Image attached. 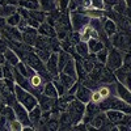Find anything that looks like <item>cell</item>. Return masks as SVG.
I'll list each match as a JSON object with an SVG mask.
<instances>
[{"label": "cell", "instance_id": "obj_33", "mask_svg": "<svg viewBox=\"0 0 131 131\" xmlns=\"http://www.w3.org/2000/svg\"><path fill=\"white\" fill-rule=\"evenodd\" d=\"M2 114L7 118V121H8V122H10V121H13V119H16V115H15V112H13V107L10 106V105H4Z\"/></svg>", "mask_w": 131, "mask_h": 131}, {"label": "cell", "instance_id": "obj_11", "mask_svg": "<svg viewBox=\"0 0 131 131\" xmlns=\"http://www.w3.org/2000/svg\"><path fill=\"white\" fill-rule=\"evenodd\" d=\"M91 93H92V91L88 88V86L83 85V84L79 81L78 89H76V92H75V94H73V96H75L76 100L81 101L83 104H88V102L91 101Z\"/></svg>", "mask_w": 131, "mask_h": 131}, {"label": "cell", "instance_id": "obj_7", "mask_svg": "<svg viewBox=\"0 0 131 131\" xmlns=\"http://www.w3.org/2000/svg\"><path fill=\"white\" fill-rule=\"evenodd\" d=\"M13 107V112H15V115H16V119L23 125V126H31L30 121H29V115H28V110L21 105L20 102L15 101L12 105H10Z\"/></svg>", "mask_w": 131, "mask_h": 131}, {"label": "cell", "instance_id": "obj_41", "mask_svg": "<svg viewBox=\"0 0 131 131\" xmlns=\"http://www.w3.org/2000/svg\"><path fill=\"white\" fill-rule=\"evenodd\" d=\"M7 23H5V17H0V30H3L5 28Z\"/></svg>", "mask_w": 131, "mask_h": 131}, {"label": "cell", "instance_id": "obj_34", "mask_svg": "<svg viewBox=\"0 0 131 131\" xmlns=\"http://www.w3.org/2000/svg\"><path fill=\"white\" fill-rule=\"evenodd\" d=\"M20 20H21L20 13L18 12H15V13H12L10 16L5 17V23H7V25H10V26H17L18 23H20Z\"/></svg>", "mask_w": 131, "mask_h": 131}, {"label": "cell", "instance_id": "obj_48", "mask_svg": "<svg viewBox=\"0 0 131 131\" xmlns=\"http://www.w3.org/2000/svg\"><path fill=\"white\" fill-rule=\"evenodd\" d=\"M0 38H2V33H0Z\"/></svg>", "mask_w": 131, "mask_h": 131}, {"label": "cell", "instance_id": "obj_38", "mask_svg": "<svg viewBox=\"0 0 131 131\" xmlns=\"http://www.w3.org/2000/svg\"><path fill=\"white\" fill-rule=\"evenodd\" d=\"M91 8L105 9V2L104 0H91Z\"/></svg>", "mask_w": 131, "mask_h": 131}, {"label": "cell", "instance_id": "obj_21", "mask_svg": "<svg viewBox=\"0 0 131 131\" xmlns=\"http://www.w3.org/2000/svg\"><path fill=\"white\" fill-rule=\"evenodd\" d=\"M41 93L45 94V96H49V97H52V98H58L59 97L58 96V92H57L55 86H54V84H52L51 80H49V81H46L45 84H43Z\"/></svg>", "mask_w": 131, "mask_h": 131}, {"label": "cell", "instance_id": "obj_24", "mask_svg": "<svg viewBox=\"0 0 131 131\" xmlns=\"http://www.w3.org/2000/svg\"><path fill=\"white\" fill-rule=\"evenodd\" d=\"M62 72H64L66 75L71 76V78L78 80V75H76V66H75V59L72 57V59H70L67 63L64 64V67L62 68Z\"/></svg>", "mask_w": 131, "mask_h": 131}, {"label": "cell", "instance_id": "obj_32", "mask_svg": "<svg viewBox=\"0 0 131 131\" xmlns=\"http://www.w3.org/2000/svg\"><path fill=\"white\" fill-rule=\"evenodd\" d=\"M39 8L45 12H50V10L57 8V2L55 0H38Z\"/></svg>", "mask_w": 131, "mask_h": 131}, {"label": "cell", "instance_id": "obj_22", "mask_svg": "<svg viewBox=\"0 0 131 131\" xmlns=\"http://www.w3.org/2000/svg\"><path fill=\"white\" fill-rule=\"evenodd\" d=\"M75 47V52L78 54L79 57H81V58H88L89 57V49H88V45H86V42H84V41H79L76 45L73 46Z\"/></svg>", "mask_w": 131, "mask_h": 131}, {"label": "cell", "instance_id": "obj_17", "mask_svg": "<svg viewBox=\"0 0 131 131\" xmlns=\"http://www.w3.org/2000/svg\"><path fill=\"white\" fill-rule=\"evenodd\" d=\"M79 36H80V41L86 42V41L91 39V38H96V39H98V31L94 30V29L88 24V25H85V26L79 31Z\"/></svg>", "mask_w": 131, "mask_h": 131}, {"label": "cell", "instance_id": "obj_47", "mask_svg": "<svg viewBox=\"0 0 131 131\" xmlns=\"http://www.w3.org/2000/svg\"><path fill=\"white\" fill-rule=\"evenodd\" d=\"M17 2H18V0H13V3H15V4H17Z\"/></svg>", "mask_w": 131, "mask_h": 131}, {"label": "cell", "instance_id": "obj_15", "mask_svg": "<svg viewBox=\"0 0 131 131\" xmlns=\"http://www.w3.org/2000/svg\"><path fill=\"white\" fill-rule=\"evenodd\" d=\"M79 12H83L85 16H88L89 20L92 18H98L104 20L106 17V10L105 9H97V8H86V9H78Z\"/></svg>", "mask_w": 131, "mask_h": 131}, {"label": "cell", "instance_id": "obj_28", "mask_svg": "<svg viewBox=\"0 0 131 131\" xmlns=\"http://www.w3.org/2000/svg\"><path fill=\"white\" fill-rule=\"evenodd\" d=\"M58 79H59V81H60V84L64 86V88H66V91H67L68 88H70V86L75 83V81H78V80H76V79H73V78H71V76H68V75H66L64 72H59L58 73Z\"/></svg>", "mask_w": 131, "mask_h": 131}, {"label": "cell", "instance_id": "obj_12", "mask_svg": "<svg viewBox=\"0 0 131 131\" xmlns=\"http://www.w3.org/2000/svg\"><path fill=\"white\" fill-rule=\"evenodd\" d=\"M37 100H38V106L41 107L42 112H50L51 109L55 106V104H57V98L45 96V94H42V93L37 97Z\"/></svg>", "mask_w": 131, "mask_h": 131}, {"label": "cell", "instance_id": "obj_37", "mask_svg": "<svg viewBox=\"0 0 131 131\" xmlns=\"http://www.w3.org/2000/svg\"><path fill=\"white\" fill-rule=\"evenodd\" d=\"M8 130H16V131H21L23 130V125H21L17 119H13V121L8 122Z\"/></svg>", "mask_w": 131, "mask_h": 131}, {"label": "cell", "instance_id": "obj_10", "mask_svg": "<svg viewBox=\"0 0 131 131\" xmlns=\"http://www.w3.org/2000/svg\"><path fill=\"white\" fill-rule=\"evenodd\" d=\"M37 36H38L37 29L28 25V28L24 31H21V41H23L24 43H26V45H29V46H34Z\"/></svg>", "mask_w": 131, "mask_h": 131}, {"label": "cell", "instance_id": "obj_18", "mask_svg": "<svg viewBox=\"0 0 131 131\" xmlns=\"http://www.w3.org/2000/svg\"><path fill=\"white\" fill-rule=\"evenodd\" d=\"M28 115H29V121H30L31 126L37 130V126H38V123L41 122V117H42L41 107H39L38 105H36L34 107L30 109V110L28 112Z\"/></svg>", "mask_w": 131, "mask_h": 131}, {"label": "cell", "instance_id": "obj_31", "mask_svg": "<svg viewBox=\"0 0 131 131\" xmlns=\"http://www.w3.org/2000/svg\"><path fill=\"white\" fill-rule=\"evenodd\" d=\"M113 10L114 12H117V13H119V15H128V5L126 4V2L125 0H121V2H117L114 5H113Z\"/></svg>", "mask_w": 131, "mask_h": 131}, {"label": "cell", "instance_id": "obj_23", "mask_svg": "<svg viewBox=\"0 0 131 131\" xmlns=\"http://www.w3.org/2000/svg\"><path fill=\"white\" fill-rule=\"evenodd\" d=\"M3 58H4V62H7V63L10 64V66H16V64L20 62L17 54H16L12 49H9V47L3 52Z\"/></svg>", "mask_w": 131, "mask_h": 131}, {"label": "cell", "instance_id": "obj_45", "mask_svg": "<svg viewBox=\"0 0 131 131\" xmlns=\"http://www.w3.org/2000/svg\"><path fill=\"white\" fill-rule=\"evenodd\" d=\"M76 2H78V3H79V5H80V3L83 2V0H76Z\"/></svg>", "mask_w": 131, "mask_h": 131}, {"label": "cell", "instance_id": "obj_16", "mask_svg": "<svg viewBox=\"0 0 131 131\" xmlns=\"http://www.w3.org/2000/svg\"><path fill=\"white\" fill-rule=\"evenodd\" d=\"M37 31H38V34L41 36H45V37H50V38H55L57 37V30L55 28H54L52 25L47 24L46 21L45 23H41L37 28Z\"/></svg>", "mask_w": 131, "mask_h": 131}, {"label": "cell", "instance_id": "obj_2", "mask_svg": "<svg viewBox=\"0 0 131 131\" xmlns=\"http://www.w3.org/2000/svg\"><path fill=\"white\" fill-rule=\"evenodd\" d=\"M13 93H15V97H16V101L20 102L28 112L30 109L34 107L36 105H38V100L34 94L29 91H26V89H24V88H21V86L16 85V84H15V88H13Z\"/></svg>", "mask_w": 131, "mask_h": 131}, {"label": "cell", "instance_id": "obj_36", "mask_svg": "<svg viewBox=\"0 0 131 131\" xmlns=\"http://www.w3.org/2000/svg\"><path fill=\"white\" fill-rule=\"evenodd\" d=\"M34 52L38 55V58L45 63L47 59H49V57H50V54H51V51H49V50H39V49H34Z\"/></svg>", "mask_w": 131, "mask_h": 131}, {"label": "cell", "instance_id": "obj_26", "mask_svg": "<svg viewBox=\"0 0 131 131\" xmlns=\"http://www.w3.org/2000/svg\"><path fill=\"white\" fill-rule=\"evenodd\" d=\"M86 45H88V49H89V52L91 54H96L97 51H100L101 49L105 47V45L100 41V39H96V38H91L86 41Z\"/></svg>", "mask_w": 131, "mask_h": 131}, {"label": "cell", "instance_id": "obj_4", "mask_svg": "<svg viewBox=\"0 0 131 131\" xmlns=\"http://www.w3.org/2000/svg\"><path fill=\"white\" fill-rule=\"evenodd\" d=\"M109 43L112 45V47H115L118 50H121L123 52H127L130 50V37L128 33L123 30H117L112 37H109Z\"/></svg>", "mask_w": 131, "mask_h": 131}, {"label": "cell", "instance_id": "obj_35", "mask_svg": "<svg viewBox=\"0 0 131 131\" xmlns=\"http://www.w3.org/2000/svg\"><path fill=\"white\" fill-rule=\"evenodd\" d=\"M107 50H109L107 47H104V49H101L100 51H97V52L94 54V57H96V62L105 64V63H106V58H107Z\"/></svg>", "mask_w": 131, "mask_h": 131}, {"label": "cell", "instance_id": "obj_3", "mask_svg": "<svg viewBox=\"0 0 131 131\" xmlns=\"http://www.w3.org/2000/svg\"><path fill=\"white\" fill-rule=\"evenodd\" d=\"M84 110H85V104H83L81 101L73 98V100L67 105V107H66L64 112L67 113V115L71 119L72 125H76V123L81 122L83 115H84Z\"/></svg>", "mask_w": 131, "mask_h": 131}, {"label": "cell", "instance_id": "obj_25", "mask_svg": "<svg viewBox=\"0 0 131 131\" xmlns=\"http://www.w3.org/2000/svg\"><path fill=\"white\" fill-rule=\"evenodd\" d=\"M29 17L31 20H34L36 23L41 24V23H45V21H46V12H45V10H42L41 8L31 9V10H29Z\"/></svg>", "mask_w": 131, "mask_h": 131}, {"label": "cell", "instance_id": "obj_40", "mask_svg": "<svg viewBox=\"0 0 131 131\" xmlns=\"http://www.w3.org/2000/svg\"><path fill=\"white\" fill-rule=\"evenodd\" d=\"M7 49H8V43H7V41L3 39V38H0V54H3Z\"/></svg>", "mask_w": 131, "mask_h": 131}, {"label": "cell", "instance_id": "obj_13", "mask_svg": "<svg viewBox=\"0 0 131 131\" xmlns=\"http://www.w3.org/2000/svg\"><path fill=\"white\" fill-rule=\"evenodd\" d=\"M96 130H104V127L106 125H109L110 122H109V119L105 114V112H98L92 119H91V122H89Z\"/></svg>", "mask_w": 131, "mask_h": 131}, {"label": "cell", "instance_id": "obj_27", "mask_svg": "<svg viewBox=\"0 0 131 131\" xmlns=\"http://www.w3.org/2000/svg\"><path fill=\"white\" fill-rule=\"evenodd\" d=\"M17 4H3L0 5V17H8L17 12Z\"/></svg>", "mask_w": 131, "mask_h": 131}, {"label": "cell", "instance_id": "obj_29", "mask_svg": "<svg viewBox=\"0 0 131 131\" xmlns=\"http://www.w3.org/2000/svg\"><path fill=\"white\" fill-rule=\"evenodd\" d=\"M17 7H21V8H25L28 10H31V9H38L39 8V3H38V0H18Z\"/></svg>", "mask_w": 131, "mask_h": 131}, {"label": "cell", "instance_id": "obj_9", "mask_svg": "<svg viewBox=\"0 0 131 131\" xmlns=\"http://www.w3.org/2000/svg\"><path fill=\"white\" fill-rule=\"evenodd\" d=\"M45 67H46L47 73L51 76V78L60 72L59 68H58V52H51L50 54L49 59L45 62Z\"/></svg>", "mask_w": 131, "mask_h": 131}, {"label": "cell", "instance_id": "obj_1", "mask_svg": "<svg viewBox=\"0 0 131 131\" xmlns=\"http://www.w3.org/2000/svg\"><path fill=\"white\" fill-rule=\"evenodd\" d=\"M98 107H100L101 112H106L109 109H113V110H119V112L131 114V104L121 100L117 96H109L104 98L101 102H98Z\"/></svg>", "mask_w": 131, "mask_h": 131}, {"label": "cell", "instance_id": "obj_42", "mask_svg": "<svg viewBox=\"0 0 131 131\" xmlns=\"http://www.w3.org/2000/svg\"><path fill=\"white\" fill-rule=\"evenodd\" d=\"M4 79V73H3V67H2V64H0V80Z\"/></svg>", "mask_w": 131, "mask_h": 131}, {"label": "cell", "instance_id": "obj_46", "mask_svg": "<svg viewBox=\"0 0 131 131\" xmlns=\"http://www.w3.org/2000/svg\"><path fill=\"white\" fill-rule=\"evenodd\" d=\"M107 2H109V3H113V2H115V0H107Z\"/></svg>", "mask_w": 131, "mask_h": 131}, {"label": "cell", "instance_id": "obj_30", "mask_svg": "<svg viewBox=\"0 0 131 131\" xmlns=\"http://www.w3.org/2000/svg\"><path fill=\"white\" fill-rule=\"evenodd\" d=\"M70 59H72V55L70 52L63 51V50H60L58 52V68H59V71H62V68L64 67V64L67 63Z\"/></svg>", "mask_w": 131, "mask_h": 131}, {"label": "cell", "instance_id": "obj_44", "mask_svg": "<svg viewBox=\"0 0 131 131\" xmlns=\"http://www.w3.org/2000/svg\"><path fill=\"white\" fill-rule=\"evenodd\" d=\"M4 62V58H3V54H0V64Z\"/></svg>", "mask_w": 131, "mask_h": 131}, {"label": "cell", "instance_id": "obj_6", "mask_svg": "<svg viewBox=\"0 0 131 131\" xmlns=\"http://www.w3.org/2000/svg\"><path fill=\"white\" fill-rule=\"evenodd\" d=\"M68 15H70L71 29H72L73 31H80L85 25L89 24V17L85 16L83 12L73 10V12H68Z\"/></svg>", "mask_w": 131, "mask_h": 131}, {"label": "cell", "instance_id": "obj_8", "mask_svg": "<svg viewBox=\"0 0 131 131\" xmlns=\"http://www.w3.org/2000/svg\"><path fill=\"white\" fill-rule=\"evenodd\" d=\"M114 92H115L117 97L131 104V92H130V88H127L125 84H122L121 81H115L114 83Z\"/></svg>", "mask_w": 131, "mask_h": 131}, {"label": "cell", "instance_id": "obj_43", "mask_svg": "<svg viewBox=\"0 0 131 131\" xmlns=\"http://www.w3.org/2000/svg\"><path fill=\"white\" fill-rule=\"evenodd\" d=\"M4 102H0V114H2V112H3V107H4Z\"/></svg>", "mask_w": 131, "mask_h": 131}, {"label": "cell", "instance_id": "obj_39", "mask_svg": "<svg viewBox=\"0 0 131 131\" xmlns=\"http://www.w3.org/2000/svg\"><path fill=\"white\" fill-rule=\"evenodd\" d=\"M0 130H8V121L3 114H0Z\"/></svg>", "mask_w": 131, "mask_h": 131}, {"label": "cell", "instance_id": "obj_20", "mask_svg": "<svg viewBox=\"0 0 131 131\" xmlns=\"http://www.w3.org/2000/svg\"><path fill=\"white\" fill-rule=\"evenodd\" d=\"M107 119H109V122L113 123V125H118V123H121L122 121V118L126 113L123 112H119V110H113V109H109V110L105 112Z\"/></svg>", "mask_w": 131, "mask_h": 131}, {"label": "cell", "instance_id": "obj_5", "mask_svg": "<svg viewBox=\"0 0 131 131\" xmlns=\"http://www.w3.org/2000/svg\"><path fill=\"white\" fill-rule=\"evenodd\" d=\"M122 62H123V51L115 47H110L107 50V58L105 66L110 71H115L117 68H119L122 66Z\"/></svg>", "mask_w": 131, "mask_h": 131}, {"label": "cell", "instance_id": "obj_19", "mask_svg": "<svg viewBox=\"0 0 131 131\" xmlns=\"http://www.w3.org/2000/svg\"><path fill=\"white\" fill-rule=\"evenodd\" d=\"M102 29L105 31V34L107 37H112L114 33L118 30V25L115 21H113L112 18H109V17H105L102 20Z\"/></svg>", "mask_w": 131, "mask_h": 131}, {"label": "cell", "instance_id": "obj_14", "mask_svg": "<svg viewBox=\"0 0 131 131\" xmlns=\"http://www.w3.org/2000/svg\"><path fill=\"white\" fill-rule=\"evenodd\" d=\"M13 81H15L16 85H18V86H21V88L31 92V86L29 84V80L25 78L24 75H21L16 67H13Z\"/></svg>", "mask_w": 131, "mask_h": 131}]
</instances>
